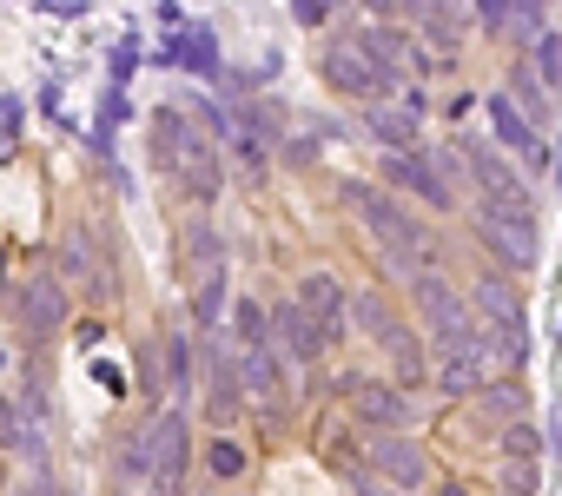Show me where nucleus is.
<instances>
[{
	"label": "nucleus",
	"mask_w": 562,
	"mask_h": 496,
	"mask_svg": "<svg viewBox=\"0 0 562 496\" xmlns=\"http://www.w3.org/2000/svg\"><path fill=\"white\" fill-rule=\"evenodd\" d=\"M503 496H529V489H503Z\"/></svg>",
	"instance_id": "nucleus-32"
},
{
	"label": "nucleus",
	"mask_w": 562,
	"mask_h": 496,
	"mask_svg": "<svg viewBox=\"0 0 562 496\" xmlns=\"http://www.w3.org/2000/svg\"><path fill=\"white\" fill-rule=\"evenodd\" d=\"M205 470H212V476H245V450H238V443H225V437H218V443H212V450H205Z\"/></svg>",
	"instance_id": "nucleus-23"
},
{
	"label": "nucleus",
	"mask_w": 562,
	"mask_h": 496,
	"mask_svg": "<svg viewBox=\"0 0 562 496\" xmlns=\"http://www.w3.org/2000/svg\"><path fill=\"white\" fill-rule=\"evenodd\" d=\"M411 298H417V312L430 318V331H437L443 358H457V351H476V345H483V325L470 318V305H463L437 272H424V279L411 285Z\"/></svg>",
	"instance_id": "nucleus-1"
},
{
	"label": "nucleus",
	"mask_w": 562,
	"mask_h": 496,
	"mask_svg": "<svg viewBox=\"0 0 562 496\" xmlns=\"http://www.w3.org/2000/svg\"><path fill=\"white\" fill-rule=\"evenodd\" d=\"M245 397H251V391H245V377H238V364H232V358L218 351V358H212V391H205V417H212V424L225 430V424H238V410H245Z\"/></svg>",
	"instance_id": "nucleus-11"
},
{
	"label": "nucleus",
	"mask_w": 562,
	"mask_h": 496,
	"mask_svg": "<svg viewBox=\"0 0 562 496\" xmlns=\"http://www.w3.org/2000/svg\"><path fill=\"white\" fill-rule=\"evenodd\" d=\"M542 74H549V80L562 74V41H542Z\"/></svg>",
	"instance_id": "nucleus-28"
},
{
	"label": "nucleus",
	"mask_w": 562,
	"mask_h": 496,
	"mask_svg": "<svg viewBox=\"0 0 562 496\" xmlns=\"http://www.w3.org/2000/svg\"><path fill=\"white\" fill-rule=\"evenodd\" d=\"M325 14H331L325 0H299V8H292V21H299V27H325Z\"/></svg>",
	"instance_id": "nucleus-27"
},
{
	"label": "nucleus",
	"mask_w": 562,
	"mask_h": 496,
	"mask_svg": "<svg viewBox=\"0 0 562 496\" xmlns=\"http://www.w3.org/2000/svg\"><path fill=\"white\" fill-rule=\"evenodd\" d=\"M483 364H490V338H483L476 351H457V358H443L430 384H437L443 397H476V391L490 384V377H483Z\"/></svg>",
	"instance_id": "nucleus-13"
},
{
	"label": "nucleus",
	"mask_w": 562,
	"mask_h": 496,
	"mask_svg": "<svg viewBox=\"0 0 562 496\" xmlns=\"http://www.w3.org/2000/svg\"><path fill=\"white\" fill-rule=\"evenodd\" d=\"M470 172H476V185H483V199H529L522 185H516V172L490 153V146H470Z\"/></svg>",
	"instance_id": "nucleus-14"
},
{
	"label": "nucleus",
	"mask_w": 562,
	"mask_h": 496,
	"mask_svg": "<svg viewBox=\"0 0 562 496\" xmlns=\"http://www.w3.org/2000/svg\"><path fill=\"white\" fill-rule=\"evenodd\" d=\"M470 305L490 318V331H496V338H522V298L509 292V279H503V272H483V279L470 285Z\"/></svg>",
	"instance_id": "nucleus-8"
},
{
	"label": "nucleus",
	"mask_w": 562,
	"mask_h": 496,
	"mask_svg": "<svg viewBox=\"0 0 562 496\" xmlns=\"http://www.w3.org/2000/svg\"><path fill=\"white\" fill-rule=\"evenodd\" d=\"M166 377H172V384H179V391H186V384H192V345H186V338H179V331H172V338H166Z\"/></svg>",
	"instance_id": "nucleus-22"
},
{
	"label": "nucleus",
	"mask_w": 562,
	"mask_h": 496,
	"mask_svg": "<svg viewBox=\"0 0 562 496\" xmlns=\"http://www.w3.org/2000/svg\"><path fill=\"white\" fill-rule=\"evenodd\" d=\"M391 364H397V391H404V397H411L417 384H430V364H424V345H417V338H404V345L391 351Z\"/></svg>",
	"instance_id": "nucleus-19"
},
{
	"label": "nucleus",
	"mask_w": 562,
	"mask_h": 496,
	"mask_svg": "<svg viewBox=\"0 0 562 496\" xmlns=\"http://www.w3.org/2000/svg\"><path fill=\"white\" fill-rule=\"evenodd\" d=\"M0 489H8V483H0Z\"/></svg>",
	"instance_id": "nucleus-33"
},
{
	"label": "nucleus",
	"mask_w": 562,
	"mask_h": 496,
	"mask_svg": "<svg viewBox=\"0 0 562 496\" xmlns=\"http://www.w3.org/2000/svg\"><path fill=\"white\" fill-rule=\"evenodd\" d=\"M271 338L285 345V358H292V364H318V358L338 345V331H331V325H318L299 298H285V305L271 312Z\"/></svg>",
	"instance_id": "nucleus-3"
},
{
	"label": "nucleus",
	"mask_w": 562,
	"mask_h": 496,
	"mask_svg": "<svg viewBox=\"0 0 562 496\" xmlns=\"http://www.w3.org/2000/svg\"><path fill=\"white\" fill-rule=\"evenodd\" d=\"M238 377H245V391H251V404H278V351H245L238 358Z\"/></svg>",
	"instance_id": "nucleus-15"
},
{
	"label": "nucleus",
	"mask_w": 562,
	"mask_h": 496,
	"mask_svg": "<svg viewBox=\"0 0 562 496\" xmlns=\"http://www.w3.org/2000/svg\"><path fill=\"white\" fill-rule=\"evenodd\" d=\"M232 331H238L245 351H271V312H265V305L238 298V305H232Z\"/></svg>",
	"instance_id": "nucleus-17"
},
{
	"label": "nucleus",
	"mask_w": 562,
	"mask_h": 496,
	"mask_svg": "<svg viewBox=\"0 0 562 496\" xmlns=\"http://www.w3.org/2000/svg\"><path fill=\"white\" fill-rule=\"evenodd\" d=\"M0 266H8V259H0ZM0 292H8V272H0Z\"/></svg>",
	"instance_id": "nucleus-31"
},
{
	"label": "nucleus",
	"mask_w": 562,
	"mask_h": 496,
	"mask_svg": "<svg viewBox=\"0 0 562 496\" xmlns=\"http://www.w3.org/2000/svg\"><path fill=\"white\" fill-rule=\"evenodd\" d=\"M345 404H351V417H358L364 430H378V437H384V430H397V424L411 417V397H404L397 384H378V377H364Z\"/></svg>",
	"instance_id": "nucleus-6"
},
{
	"label": "nucleus",
	"mask_w": 562,
	"mask_h": 496,
	"mask_svg": "<svg viewBox=\"0 0 562 496\" xmlns=\"http://www.w3.org/2000/svg\"><path fill=\"white\" fill-rule=\"evenodd\" d=\"M27 443V417L8 404V391H0V450H21Z\"/></svg>",
	"instance_id": "nucleus-24"
},
{
	"label": "nucleus",
	"mask_w": 562,
	"mask_h": 496,
	"mask_svg": "<svg viewBox=\"0 0 562 496\" xmlns=\"http://www.w3.org/2000/svg\"><path fill=\"white\" fill-rule=\"evenodd\" d=\"M299 305H305L318 325H331L338 338L351 331V298H345V285H338L331 272H305V285H299Z\"/></svg>",
	"instance_id": "nucleus-10"
},
{
	"label": "nucleus",
	"mask_w": 562,
	"mask_h": 496,
	"mask_svg": "<svg viewBox=\"0 0 562 496\" xmlns=\"http://www.w3.org/2000/svg\"><path fill=\"white\" fill-rule=\"evenodd\" d=\"M496 443H503V456H509V463H536V450H542V437H536V424H529V417H522V424H509Z\"/></svg>",
	"instance_id": "nucleus-20"
},
{
	"label": "nucleus",
	"mask_w": 562,
	"mask_h": 496,
	"mask_svg": "<svg viewBox=\"0 0 562 496\" xmlns=\"http://www.w3.org/2000/svg\"><path fill=\"white\" fill-rule=\"evenodd\" d=\"M351 489H358V496H384V489H378V476H371V470H364V476H351Z\"/></svg>",
	"instance_id": "nucleus-30"
},
{
	"label": "nucleus",
	"mask_w": 562,
	"mask_h": 496,
	"mask_svg": "<svg viewBox=\"0 0 562 496\" xmlns=\"http://www.w3.org/2000/svg\"><path fill=\"white\" fill-rule=\"evenodd\" d=\"M384 179H391V185H404V192H417L424 205L450 212V185L430 172V159H424V153H391V159H384Z\"/></svg>",
	"instance_id": "nucleus-9"
},
{
	"label": "nucleus",
	"mask_w": 562,
	"mask_h": 496,
	"mask_svg": "<svg viewBox=\"0 0 562 496\" xmlns=\"http://www.w3.org/2000/svg\"><path fill=\"white\" fill-rule=\"evenodd\" d=\"M503 489H529L536 496V463H509L503 470Z\"/></svg>",
	"instance_id": "nucleus-26"
},
{
	"label": "nucleus",
	"mask_w": 562,
	"mask_h": 496,
	"mask_svg": "<svg viewBox=\"0 0 562 496\" xmlns=\"http://www.w3.org/2000/svg\"><path fill=\"white\" fill-rule=\"evenodd\" d=\"M490 113H496V133H503V139H509L516 153H529V159L542 166V139L529 133V120L516 113V100H490Z\"/></svg>",
	"instance_id": "nucleus-16"
},
{
	"label": "nucleus",
	"mask_w": 562,
	"mask_h": 496,
	"mask_svg": "<svg viewBox=\"0 0 562 496\" xmlns=\"http://www.w3.org/2000/svg\"><path fill=\"white\" fill-rule=\"evenodd\" d=\"M437 496H470V483H463V476H443V483H437Z\"/></svg>",
	"instance_id": "nucleus-29"
},
{
	"label": "nucleus",
	"mask_w": 562,
	"mask_h": 496,
	"mask_svg": "<svg viewBox=\"0 0 562 496\" xmlns=\"http://www.w3.org/2000/svg\"><path fill=\"white\" fill-rule=\"evenodd\" d=\"M186 450H192V424H186V410H166L146 430V463H153V489L159 496H172L186 483Z\"/></svg>",
	"instance_id": "nucleus-2"
},
{
	"label": "nucleus",
	"mask_w": 562,
	"mask_h": 496,
	"mask_svg": "<svg viewBox=\"0 0 562 496\" xmlns=\"http://www.w3.org/2000/svg\"><path fill=\"white\" fill-rule=\"evenodd\" d=\"M351 318H358V331H364V338H378L384 351H397V345L411 338V331L397 325V312L384 305V292H371V285H358V298H351Z\"/></svg>",
	"instance_id": "nucleus-12"
},
{
	"label": "nucleus",
	"mask_w": 562,
	"mask_h": 496,
	"mask_svg": "<svg viewBox=\"0 0 562 496\" xmlns=\"http://www.w3.org/2000/svg\"><path fill=\"white\" fill-rule=\"evenodd\" d=\"M14 305H21V325H27V331H41V338H54V331L67 325V292H60V279H54V272H34V279L14 292Z\"/></svg>",
	"instance_id": "nucleus-5"
},
{
	"label": "nucleus",
	"mask_w": 562,
	"mask_h": 496,
	"mask_svg": "<svg viewBox=\"0 0 562 496\" xmlns=\"http://www.w3.org/2000/svg\"><path fill=\"white\" fill-rule=\"evenodd\" d=\"M371 126H378L384 139H397V146H404V139H417V113H404V106H378V113H371Z\"/></svg>",
	"instance_id": "nucleus-21"
},
{
	"label": "nucleus",
	"mask_w": 562,
	"mask_h": 496,
	"mask_svg": "<svg viewBox=\"0 0 562 496\" xmlns=\"http://www.w3.org/2000/svg\"><path fill=\"white\" fill-rule=\"evenodd\" d=\"M218 298H225V272L212 266L205 285H199V325H218Z\"/></svg>",
	"instance_id": "nucleus-25"
},
{
	"label": "nucleus",
	"mask_w": 562,
	"mask_h": 496,
	"mask_svg": "<svg viewBox=\"0 0 562 496\" xmlns=\"http://www.w3.org/2000/svg\"><path fill=\"white\" fill-rule=\"evenodd\" d=\"M60 279L93 285V245H87V225H74V232L60 238Z\"/></svg>",
	"instance_id": "nucleus-18"
},
{
	"label": "nucleus",
	"mask_w": 562,
	"mask_h": 496,
	"mask_svg": "<svg viewBox=\"0 0 562 496\" xmlns=\"http://www.w3.org/2000/svg\"><path fill=\"white\" fill-rule=\"evenodd\" d=\"M371 470L391 476L397 496H417V489L430 483V456H424V443H417V437H397V430L371 437Z\"/></svg>",
	"instance_id": "nucleus-4"
},
{
	"label": "nucleus",
	"mask_w": 562,
	"mask_h": 496,
	"mask_svg": "<svg viewBox=\"0 0 562 496\" xmlns=\"http://www.w3.org/2000/svg\"><path fill=\"white\" fill-rule=\"evenodd\" d=\"M325 74H331V87L338 93H378L384 80H391V67L384 60H371V47L358 41V47H331L325 54Z\"/></svg>",
	"instance_id": "nucleus-7"
}]
</instances>
